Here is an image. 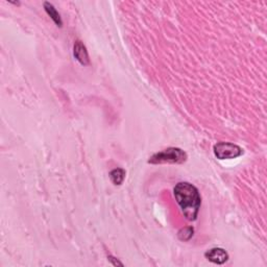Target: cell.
Instances as JSON below:
<instances>
[{
	"label": "cell",
	"instance_id": "obj_1",
	"mask_svg": "<svg viewBox=\"0 0 267 267\" xmlns=\"http://www.w3.org/2000/svg\"><path fill=\"white\" fill-rule=\"evenodd\" d=\"M174 194L187 221H196L201 205V198L198 188L190 183L180 182L176 185Z\"/></svg>",
	"mask_w": 267,
	"mask_h": 267
},
{
	"label": "cell",
	"instance_id": "obj_2",
	"mask_svg": "<svg viewBox=\"0 0 267 267\" xmlns=\"http://www.w3.org/2000/svg\"><path fill=\"white\" fill-rule=\"evenodd\" d=\"M187 161V154L178 147H169L153 155L148 160L149 164H183Z\"/></svg>",
	"mask_w": 267,
	"mask_h": 267
},
{
	"label": "cell",
	"instance_id": "obj_3",
	"mask_svg": "<svg viewBox=\"0 0 267 267\" xmlns=\"http://www.w3.org/2000/svg\"><path fill=\"white\" fill-rule=\"evenodd\" d=\"M214 155L219 160H230L238 158V156L243 155V149L233 143L227 142H219L214 145Z\"/></svg>",
	"mask_w": 267,
	"mask_h": 267
},
{
	"label": "cell",
	"instance_id": "obj_4",
	"mask_svg": "<svg viewBox=\"0 0 267 267\" xmlns=\"http://www.w3.org/2000/svg\"><path fill=\"white\" fill-rule=\"evenodd\" d=\"M205 257L210 262L218 264V265L224 264L227 260H229V254H227L223 248H221V247H215V248H211L207 250Z\"/></svg>",
	"mask_w": 267,
	"mask_h": 267
},
{
	"label": "cell",
	"instance_id": "obj_5",
	"mask_svg": "<svg viewBox=\"0 0 267 267\" xmlns=\"http://www.w3.org/2000/svg\"><path fill=\"white\" fill-rule=\"evenodd\" d=\"M73 54L76 61L80 63L83 66H88L90 64V58H89V53L86 46L83 44L82 41L77 40L74 43L73 46Z\"/></svg>",
	"mask_w": 267,
	"mask_h": 267
},
{
	"label": "cell",
	"instance_id": "obj_6",
	"mask_svg": "<svg viewBox=\"0 0 267 267\" xmlns=\"http://www.w3.org/2000/svg\"><path fill=\"white\" fill-rule=\"evenodd\" d=\"M44 9H45V12L47 13V15H48L49 17L53 20V22L56 23L59 27H62L63 21L61 18V15L57 11L56 7H54L50 2H44Z\"/></svg>",
	"mask_w": 267,
	"mask_h": 267
},
{
	"label": "cell",
	"instance_id": "obj_7",
	"mask_svg": "<svg viewBox=\"0 0 267 267\" xmlns=\"http://www.w3.org/2000/svg\"><path fill=\"white\" fill-rule=\"evenodd\" d=\"M110 178L116 186H120L125 178V170L122 168H115L110 172Z\"/></svg>",
	"mask_w": 267,
	"mask_h": 267
},
{
	"label": "cell",
	"instance_id": "obj_8",
	"mask_svg": "<svg viewBox=\"0 0 267 267\" xmlns=\"http://www.w3.org/2000/svg\"><path fill=\"white\" fill-rule=\"evenodd\" d=\"M193 233H194V230L193 227H184V229L179 230V232L178 233V239L182 240V241H188L190 240L193 236Z\"/></svg>",
	"mask_w": 267,
	"mask_h": 267
},
{
	"label": "cell",
	"instance_id": "obj_9",
	"mask_svg": "<svg viewBox=\"0 0 267 267\" xmlns=\"http://www.w3.org/2000/svg\"><path fill=\"white\" fill-rule=\"evenodd\" d=\"M108 261L111 262L114 266H123V263H121L118 259H116L115 257L113 256H109L108 257Z\"/></svg>",
	"mask_w": 267,
	"mask_h": 267
}]
</instances>
